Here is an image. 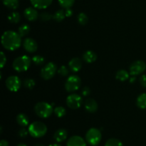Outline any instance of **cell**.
<instances>
[{
    "mask_svg": "<svg viewBox=\"0 0 146 146\" xmlns=\"http://www.w3.org/2000/svg\"><path fill=\"white\" fill-rule=\"evenodd\" d=\"M21 36L14 31H7L1 36V44L9 51L18 49L21 44Z\"/></svg>",
    "mask_w": 146,
    "mask_h": 146,
    "instance_id": "1",
    "label": "cell"
},
{
    "mask_svg": "<svg viewBox=\"0 0 146 146\" xmlns=\"http://www.w3.org/2000/svg\"><path fill=\"white\" fill-rule=\"evenodd\" d=\"M31 59L27 55L20 56L13 61V68L17 72H23L29 69L31 64Z\"/></svg>",
    "mask_w": 146,
    "mask_h": 146,
    "instance_id": "2",
    "label": "cell"
},
{
    "mask_svg": "<svg viewBox=\"0 0 146 146\" xmlns=\"http://www.w3.org/2000/svg\"><path fill=\"white\" fill-rule=\"evenodd\" d=\"M28 131L29 133L34 138H41L46 133L47 127L44 123L35 121L30 124Z\"/></svg>",
    "mask_w": 146,
    "mask_h": 146,
    "instance_id": "3",
    "label": "cell"
},
{
    "mask_svg": "<svg viewBox=\"0 0 146 146\" xmlns=\"http://www.w3.org/2000/svg\"><path fill=\"white\" fill-rule=\"evenodd\" d=\"M34 111L40 118H47L52 114L54 110L51 104L46 102H38L34 107Z\"/></svg>",
    "mask_w": 146,
    "mask_h": 146,
    "instance_id": "4",
    "label": "cell"
},
{
    "mask_svg": "<svg viewBox=\"0 0 146 146\" xmlns=\"http://www.w3.org/2000/svg\"><path fill=\"white\" fill-rule=\"evenodd\" d=\"M101 138L102 135L101 131L95 128H90L86 134V140L87 143L94 146L97 145L101 142Z\"/></svg>",
    "mask_w": 146,
    "mask_h": 146,
    "instance_id": "5",
    "label": "cell"
},
{
    "mask_svg": "<svg viewBox=\"0 0 146 146\" xmlns=\"http://www.w3.org/2000/svg\"><path fill=\"white\" fill-rule=\"evenodd\" d=\"M81 84V78L78 76L71 75L66 81L65 89L68 92H74L79 89Z\"/></svg>",
    "mask_w": 146,
    "mask_h": 146,
    "instance_id": "6",
    "label": "cell"
},
{
    "mask_svg": "<svg viewBox=\"0 0 146 146\" xmlns=\"http://www.w3.org/2000/svg\"><path fill=\"white\" fill-rule=\"evenodd\" d=\"M57 71V66L54 62H49L46 64L41 71V76L44 80H49L55 76Z\"/></svg>",
    "mask_w": 146,
    "mask_h": 146,
    "instance_id": "7",
    "label": "cell"
},
{
    "mask_svg": "<svg viewBox=\"0 0 146 146\" xmlns=\"http://www.w3.org/2000/svg\"><path fill=\"white\" fill-rule=\"evenodd\" d=\"M6 86L11 92H17L21 86V81L17 76H11L8 77L5 81Z\"/></svg>",
    "mask_w": 146,
    "mask_h": 146,
    "instance_id": "8",
    "label": "cell"
},
{
    "mask_svg": "<svg viewBox=\"0 0 146 146\" xmlns=\"http://www.w3.org/2000/svg\"><path fill=\"white\" fill-rule=\"evenodd\" d=\"M146 69V64L143 61H135L130 66V74L131 76H138L143 73Z\"/></svg>",
    "mask_w": 146,
    "mask_h": 146,
    "instance_id": "9",
    "label": "cell"
},
{
    "mask_svg": "<svg viewBox=\"0 0 146 146\" xmlns=\"http://www.w3.org/2000/svg\"><path fill=\"white\" fill-rule=\"evenodd\" d=\"M83 104L82 97L78 94H71L66 98V104L71 109H78Z\"/></svg>",
    "mask_w": 146,
    "mask_h": 146,
    "instance_id": "10",
    "label": "cell"
},
{
    "mask_svg": "<svg viewBox=\"0 0 146 146\" xmlns=\"http://www.w3.org/2000/svg\"><path fill=\"white\" fill-rule=\"evenodd\" d=\"M23 46L24 49L29 53H34L38 48V44L36 41L31 38H25L23 42Z\"/></svg>",
    "mask_w": 146,
    "mask_h": 146,
    "instance_id": "11",
    "label": "cell"
},
{
    "mask_svg": "<svg viewBox=\"0 0 146 146\" xmlns=\"http://www.w3.org/2000/svg\"><path fill=\"white\" fill-rule=\"evenodd\" d=\"M24 15L25 18L29 21H34L38 19V13L36 9L34 7H28L24 11Z\"/></svg>",
    "mask_w": 146,
    "mask_h": 146,
    "instance_id": "12",
    "label": "cell"
},
{
    "mask_svg": "<svg viewBox=\"0 0 146 146\" xmlns=\"http://www.w3.org/2000/svg\"><path fill=\"white\" fill-rule=\"evenodd\" d=\"M82 67V61L79 58H73L68 62V68L72 72H78Z\"/></svg>",
    "mask_w": 146,
    "mask_h": 146,
    "instance_id": "13",
    "label": "cell"
},
{
    "mask_svg": "<svg viewBox=\"0 0 146 146\" xmlns=\"http://www.w3.org/2000/svg\"><path fill=\"white\" fill-rule=\"evenodd\" d=\"M33 7L38 9H44L49 7L53 0H30Z\"/></svg>",
    "mask_w": 146,
    "mask_h": 146,
    "instance_id": "14",
    "label": "cell"
},
{
    "mask_svg": "<svg viewBox=\"0 0 146 146\" xmlns=\"http://www.w3.org/2000/svg\"><path fill=\"white\" fill-rule=\"evenodd\" d=\"M67 146H86L84 138L78 135H74L68 139Z\"/></svg>",
    "mask_w": 146,
    "mask_h": 146,
    "instance_id": "15",
    "label": "cell"
},
{
    "mask_svg": "<svg viewBox=\"0 0 146 146\" xmlns=\"http://www.w3.org/2000/svg\"><path fill=\"white\" fill-rule=\"evenodd\" d=\"M84 107L88 113H95L98 110V104L93 98H88L86 100Z\"/></svg>",
    "mask_w": 146,
    "mask_h": 146,
    "instance_id": "16",
    "label": "cell"
},
{
    "mask_svg": "<svg viewBox=\"0 0 146 146\" xmlns=\"http://www.w3.org/2000/svg\"><path fill=\"white\" fill-rule=\"evenodd\" d=\"M68 136V132L66 129L64 128H60L57 130L54 135V138L56 142L61 143L65 141Z\"/></svg>",
    "mask_w": 146,
    "mask_h": 146,
    "instance_id": "17",
    "label": "cell"
},
{
    "mask_svg": "<svg viewBox=\"0 0 146 146\" xmlns=\"http://www.w3.org/2000/svg\"><path fill=\"white\" fill-rule=\"evenodd\" d=\"M83 58L87 63H93L97 59V54L91 50L86 51L83 55Z\"/></svg>",
    "mask_w": 146,
    "mask_h": 146,
    "instance_id": "18",
    "label": "cell"
},
{
    "mask_svg": "<svg viewBox=\"0 0 146 146\" xmlns=\"http://www.w3.org/2000/svg\"><path fill=\"white\" fill-rule=\"evenodd\" d=\"M17 122L18 123V124L19 125L22 127H26L29 125V118L27 117V115L24 113H19L18 114V115L17 116Z\"/></svg>",
    "mask_w": 146,
    "mask_h": 146,
    "instance_id": "19",
    "label": "cell"
},
{
    "mask_svg": "<svg viewBox=\"0 0 146 146\" xmlns=\"http://www.w3.org/2000/svg\"><path fill=\"white\" fill-rule=\"evenodd\" d=\"M115 78L120 81H125L129 78V73L125 70H119L115 74Z\"/></svg>",
    "mask_w": 146,
    "mask_h": 146,
    "instance_id": "20",
    "label": "cell"
},
{
    "mask_svg": "<svg viewBox=\"0 0 146 146\" xmlns=\"http://www.w3.org/2000/svg\"><path fill=\"white\" fill-rule=\"evenodd\" d=\"M3 4L10 9H16L19 7V0H3Z\"/></svg>",
    "mask_w": 146,
    "mask_h": 146,
    "instance_id": "21",
    "label": "cell"
},
{
    "mask_svg": "<svg viewBox=\"0 0 146 146\" xmlns=\"http://www.w3.org/2000/svg\"><path fill=\"white\" fill-rule=\"evenodd\" d=\"M8 20L9 21V22L12 23V24H17L21 20V16H20L19 13L17 12V11H12L9 14Z\"/></svg>",
    "mask_w": 146,
    "mask_h": 146,
    "instance_id": "22",
    "label": "cell"
},
{
    "mask_svg": "<svg viewBox=\"0 0 146 146\" xmlns=\"http://www.w3.org/2000/svg\"><path fill=\"white\" fill-rule=\"evenodd\" d=\"M137 106L141 109H146V94H142L137 98Z\"/></svg>",
    "mask_w": 146,
    "mask_h": 146,
    "instance_id": "23",
    "label": "cell"
},
{
    "mask_svg": "<svg viewBox=\"0 0 146 146\" xmlns=\"http://www.w3.org/2000/svg\"><path fill=\"white\" fill-rule=\"evenodd\" d=\"M66 14H65V11H64L63 9H59L58 11H56L54 13V14L53 15V19H54L55 21H58V22H61V21L65 19Z\"/></svg>",
    "mask_w": 146,
    "mask_h": 146,
    "instance_id": "24",
    "label": "cell"
},
{
    "mask_svg": "<svg viewBox=\"0 0 146 146\" xmlns=\"http://www.w3.org/2000/svg\"><path fill=\"white\" fill-rule=\"evenodd\" d=\"M30 31V27L28 25V24H22L21 27L19 28L18 33L21 37L27 35V34L29 33Z\"/></svg>",
    "mask_w": 146,
    "mask_h": 146,
    "instance_id": "25",
    "label": "cell"
},
{
    "mask_svg": "<svg viewBox=\"0 0 146 146\" xmlns=\"http://www.w3.org/2000/svg\"><path fill=\"white\" fill-rule=\"evenodd\" d=\"M54 113L56 115V116H57L58 118H61V117H64L66 115V109L64 107L57 106L54 108Z\"/></svg>",
    "mask_w": 146,
    "mask_h": 146,
    "instance_id": "26",
    "label": "cell"
},
{
    "mask_svg": "<svg viewBox=\"0 0 146 146\" xmlns=\"http://www.w3.org/2000/svg\"><path fill=\"white\" fill-rule=\"evenodd\" d=\"M31 61H32V62L34 63L35 65L41 66L44 64V62H45V58L40 55H36L32 57Z\"/></svg>",
    "mask_w": 146,
    "mask_h": 146,
    "instance_id": "27",
    "label": "cell"
},
{
    "mask_svg": "<svg viewBox=\"0 0 146 146\" xmlns=\"http://www.w3.org/2000/svg\"><path fill=\"white\" fill-rule=\"evenodd\" d=\"M77 20H78V22L81 25H86V24L88 23V18L87 17L86 14L85 13H80L78 15V17H77Z\"/></svg>",
    "mask_w": 146,
    "mask_h": 146,
    "instance_id": "28",
    "label": "cell"
},
{
    "mask_svg": "<svg viewBox=\"0 0 146 146\" xmlns=\"http://www.w3.org/2000/svg\"><path fill=\"white\" fill-rule=\"evenodd\" d=\"M60 6L64 9L71 8L74 4L75 0H58Z\"/></svg>",
    "mask_w": 146,
    "mask_h": 146,
    "instance_id": "29",
    "label": "cell"
},
{
    "mask_svg": "<svg viewBox=\"0 0 146 146\" xmlns=\"http://www.w3.org/2000/svg\"><path fill=\"white\" fill-rule=\"evenodd\" d=\"M105 146H123V143L121 141L116 138H111L106 143Z\"/></svg>",
    "mask_w": 146,
    "mask_h": 146,
    "instance_id": "30",
    "label": "cell"
},
{
    "mask_svg": "<svg viewBox=\"0 0 146 146\" xmlns=\"http://www.w3.org/2000/svg\"><path fill=\"white\" fill-rule=\"evenodd\" d=\"M24 86L25 88H28V89H32L35 86V81L32 78H26L24 81Z\"/></svg>",
    "mask_w": 146,
    "mask_h": 146,
    "instance_id": "31",
    "label": "cell"
},
{
    "mask_svg": "<svg viewBox=\"0 0 146 146\" xmlns=\"http://www.w3.org/2000/svg\"><path fill=\"white\" fill-rule=\"evenodd\" d=\"M40 19L43 21H48L53 19V15L49 12H43L39 15Z\"/></svg>",
    "mask_w": 146,
    "mask_h": 146,
    "instance_id": "32",
    "label": "cell"
},
{
    "mask_svg": "<svg viewBox=\"0 0 146 146\" xmlns=\"http://www.w3.org/2000/svg\"><path fill=\"white\" fill-rule=\"evenodd\" d=\"M58 74L61 76H66L68 74V69L66 66H61L58 70Z\"/></svg>",
    "mask_w": 146,
    "mask_h": 146,
    "instance_id": "33",
    "label": "cell"
},
{
    "mask_svg": "<svg viewBox=\"0 0 146 146\" xmlns=\"http://www.w3.org/2000/svg\"><path fill=\"white\" fill-rule=\"evenodd\" d=\"M29 133V131H27V129H25L24 128H21V129L19 131L18 135L19 136L21 137V138H26L27 136Z\"/></svg>",
    "mask_w": 146,
    "mask_h": 146,
    "instance_id": "34",
    "label": "cell"
},
{
    "mask_svg": "<svg viewBox=\"0 0 146 146\" xmlns=\"http://www.w3.org/2000/svg\"><path fill=\"white\" fill-rule=\"evenodd\" d=\"M0 65H1V68H2L4 66V65L6 64L7 62V58H6V56L4 54V52H1V55H0Z\"/></svg>",
    "mask_w": 146,
    "mask_h": 146,
    "instance_id": "35",
    "label": "cell"
},
{
    "mask_svg": "<svg viewBox=\"0 0 146 146\" xmlns=\"http://www.w3.org/2000/svg\"><path fill=\"white\" fill-rule=\"evenodd\" d=\"M91 94V89H90L88 87H84V88H83L82 91H81V94H82V96H88L89 94Z\"/></svg>",
    "mask_w": 146,
    "mask_h": 146,
    "instance_id": "36",
    "label": "cell"
},
{
    "mask_svg": "<svg viewBox=\"0 0 146 146\" xmlns=\"http://www.w3.org/2000/svg\"><path fill=\"white\" fill-rule=\"evenodd\" d=\"M140 84L143 87H146V75H142L140 78Z\"/></svg>",
    "mask_w": 146,
    "mask_h": 146,
    "instance_id": "37",
    "label": "cell"
},
{
    "mask_svg": "<svg viewBox=\"0 0 146 146\" xmlns=\"http://www.w3.org/2000/svg\"><path fill=\"white\" fill-rule=\"evenodd\" d=\"M73 10L71 9V8H68V9H66L65 10V14H66V17H71V16L73 15Z\"/></svg>",
    "mask_w": 146,
    "mask_h": 146,
    "instance_id": "38",
    "label": "cell"
},
{
    "mask_svg": "<svg viewBox=\"0 0 146 146\" xmlns=\"http://www.w3.org/2000/svg\"><path fill=\"white\" fill-rule=\"evenodd\" d=\"M0 146H9L8 141H7L6 140H1L0 142Z\"/></svg>",
    "mask_w": 146,
    "mask_h": 146,
    "instance_id": "39",
    "label": "cell"
},
{
    "mask_svg": "<svg viewBox=\"0 0 146 146\" xmlns=\"http://www.w3.org/2000/svg\"><path fill=\"white\" fill-rule=\"evenodd\" d=\"M135 76H133V77H131V78H129V81L130 83H131V84H133V83H135Z\"/></svg>",
    "mask_w": 146,
    "mask_h": 146,
    "instance_id": "40",
    "label": "cell"
},
{
    "mask_svg": "<svg viewBox=\"0 0 146 146\" xmlns=\"http://www.w3.org/2000/svg\"><path fill=\"white\" fill-rule=\"evenodd\" d=\"M17 146H27V145H26L25 143H19Z\"/></svg>",
    "mask_w": 146,
    "mask_h": 146,
    "instance_id": "41",
    "label": "cell"
},
{
    "mask_svg": "<svg viewBox=\"0 0 146 146\" xmlns=\"http://www.w3.org/2000/svg\"><path fill=\"white\" fill-rule=\"evenodd\" d=\"M48 146H61L59 144H57V143H54V144H51V145H49Z\"/></svg>",
    "mask_w": 146,
    "mask_h": 146,
    "instance_id": "42",
    "label": "cell"
},
{
    "mask_svg": "<svg viewBox=\"0 0 146 146\" xmlns=\"http://www.w3.org/2000/svg\"><path fill=\"white\" fill-rule=\"evenodd\" d=\"M34 146H44V145H42V144L38 143V144H36V145H35Z\"/></svg>",
    "mask_w": 146,
    "mask_h": 146,
    "instance_id": "43",
    "label": "cell"
}]
</instances>
